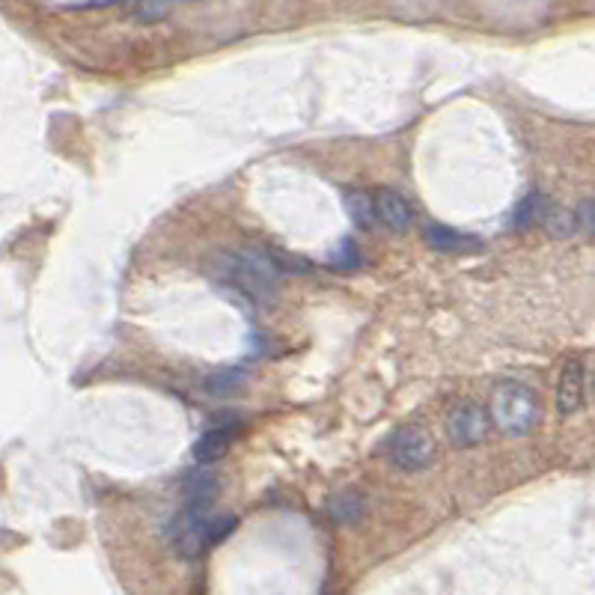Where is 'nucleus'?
Instances as JSON below:
<instances>
[{
    "instance_id": "nucleus-5",
    "label": "nucleus",
    "mask_w": 595,
    "mask_h": 595,
    "mask_svg": "<svg viewBox=\"0 0 595 595\" xmlns=\"http://www.w3.org/2000/svg\"><path fill=\"white\" fill-rule=\"evenodd\" d=\"M447 432L458 447H474L488 438V414L474 402H461L447 420Z\"/></svg>"
},
{
    "instance_id": "nucleus-16",
    "label": "nucleus",
    "mask_w": 595,
    "mask_h": 595,
    "mask_svg": "<svg viewBox=\"0 0 595 595\" xmlns=\"http://www.w3.org/2000/svg\"><path fill=\"white\" fill-rule=\"evenodd\" d=\"M173 4H131L128 13L140 18V22H161V18L170 15Z\"/></svg>"
},
{
    "instance_id": "nucleus-6",
    "label": "nucleus",
    "mask_w": 595,
    "mask_h": 595,
    "mask_svg": "<svg viewBox=\"0 0 595 595\" xmlns=\"http://www.w3.org/2000/svg\"><path fill=\"white\" fill-rule=\"evenodd\" d=\"M375 212H378V218H382L393 232H408V230H411V223H414L411 200L402 197L399 191H382V194H378Z\"/></svg>"
},
{
    "instance_id": "nucleus-14",
    "label": "nucleus",
    "mask_w": 595,
    "mask_h": 595,
    "mask_svg": "<svg viewBox=\"0 0 595 595\" xmlns=\"http://www.w3.org/2000/svg\"><path fill=\"white\" fill-rule=\"evenodd\" d=\"M345 206H348V214H352L354 227H361V230H369L375 223V218H378L375 200H369L366 194H361V191L345 194Z\"/></svg>"
},
{
    "instance_id": "nucleus-11",
    "label": "nucleus",
    "mask_w": 595,
    "mask_h": 595,
    "mask_svg": "<svg viewBox=\"0 0 595 595\" xmlns=\"http://www.w3.org/2000/svg\"><path fill=\"white\" fill-rule=\"evenodd\" d=\"M327 509H331V515L340 521V524H354V521H361L366 515V504H364V497L357 495V491L336 495Z\"/></svg>"
},
{
    "instance_id": "nucleus-8",
    "label": "nucleus",
    "mask_w": 595,
    "mask_h": 595,
    "mask_svg": "<svg viewBox=\"0 0 595 595\" xmlns=\"http://www.w3.org/2000/svg\"><path fill=\"white\" fill-rule=\"evenodd\" d=\"M583 402V366L581 361H569L560 369L557 382V408L560 414H574Z\"/></svg>"
},
{
    "instance_id": "nucleus-7",
    "label": "nucleus",
    "mask_w": 595,
    "mask_h": 595,
    "mask_svg": "<svg viewBox=\"0 0 595 595\" xmlns=\"http://www.w3.org/2000/svg\"><path fill=\"white\" fill-rule=\"evenodd\" d=\"M426 241L432 244L438 253H449V256H465V253L482 250V241L477 239V235L440 227V223H432V227L426 230Z\"/></svg>"
},
{
    "instance_id": "nucleus-3",
    "label": "nucleus",
    "mask_w": 595,
    "mask_h": 595,
    "mask_svg": "<svg viewBox=\"0 0 595 595\" xmlns=\"http://www.w3.org/2000/svg\"><path fill=\"white\" fill-rule=\"evenodd\" d=\"M227 265V280L241 286V289H250V292H265L271 289L274 280H277V265L271 262V253H260V250H244V253H235L223 260Z\"/></svg>"
},
{
    "instance_id": "nucleus-2",
    "label": "nucleus",
    "mask_w": 595,
    "mask_h": 595,
    "mask_svg": "<svg viewBox=\"0 0 595 595\" xmlns=\"http://www.w3.org/2000/svg\"><path fill=\"white\" fill-rule=\"evenodd\" d=\"M491 420L506 435H527L539 420V399L530 387L506 382L495 390L491 399Z\"/></svg>"
},
{
    "instance_id": "nucleus-1",
    "label": "nucleus",
    "mask_w": 595,
    "mask_h": 595,
    "mask_svg": "<svg viewBox=\"0 0 595 595\" xmlns=\"http://www.w3.org/2000/svg\"><path fill=\"white\" fill-rule=\"evenodd\" d=\"M239 524V518L232 515H214L209 506H184L167 524V542L176 557L182 560H197L203 551L218 545L230 536Z\"/></svg>"
},
{
    "instance_id": "nucleus-13",
    "label": "nucleus",
    "mask_w": 595,
    "mask_h": 595,
    "mask_svg": "<svg viewBox=\"0 0 595 595\" xmlns=\"http://www.w3.org/2000/svg\"><path fill=\"white\" fill-rule=\"evenodd\" d=\"M542 223H545V230L553 235V239H569V235H574V230H581L578 227V214L562 209V206H548Z\"/></svg>"
},
{
    "instance_id": "nucleus-9",
    "label": "nucleus",
    "mask_w": 595,
    "mask_h": 595,
    "mask_svg": "<svg viewBox=\"0 0 595 595\" xmlns=\"http://www.w3.org/2000/svg\"><path fill=\"white\" fill-rule=\"evenodd\" d=\"M232 435H235L232 426H214V429H209V432L200 435L197 444H194V458H197L200 465H212V461L223 458V456H227L230 444H232Z\"/></svg>"
},
{
    "instance_id": "nucleus-15",
    "label": "nucleus",
    "mask_w": 595,
    "mask_h": 595,
    "mask_svg": "<svg viewBox=\"0 0 595 595\" xmlns=\"http://www.w3.org/2000/svg\"><path fill=\"white\" fill-rule=\"evenodd\" d=\"M244 384V373L241 369H221V373H212L203 387H206V393L212 396H232L235 390H241Z\"/></svg>"
},
{
    "instance_id": "nucleus-19",
    "label": "nucleus",
    "mask_w": 595,
    "mask_h": 595,
    "mask_svg": "<svg viewBox=\"0 0 595 595\" xmlns=\"http://www.w3.org/2000/svg\"><path fill=\"white\" fill-rule=\"evenodd\" d=\"M45 9H57V13H99V9H110L114 4H42Z\"/></svg>"
},
{
    "instance_id": "nucleus-4",
    "label": "nucleus",
    "mask_w": 595,
    "mask_h": 595,
    "mask_svg": "<svg viewBox=\"0 0 595 595\" xmlns=\"http://www.w3.org/2000/svg\"><path fill=\"white\" fill-rule=\"evenodd\" d=\"M387 453L396 468L402 470H423L435 461V440L426 429L405 426L387 440Z\"/></svg>"
},
{
    "instance_id": "nucleus-12",
    "label": "nucleus",
    "mask_w": 595,
    "mask_h": 595,
    "mask_svg": "<svg viewBox=\"0 0 595 595\" xmlns=\"http://www.w3.org/2000/svg\"><path fill=\"white\" fill-rule=\"evenodd\" d=\"M551 206V203L542 197V194H527L524 200H521V206L515 209V221H512V227L515 230H530L536 227V223H542V218H545V209Z\"/></svg>"
},
{
    "instance_id": "nucleus-18",
    "label": "nucleus",
    "mask_w": 595,
    "mask_h": 595,
    "mask_svg": "<svg viewBox=\"0 0 595 595\" xmlns=\"http://www.w3.org/2000/svg\"><path fill=\"white\" fill-rule=\"evenodd\" d=\"M574 214H578V227L583 232L595 235V200H583L578 209H574Z\"/></svg>"
},
{
    "instance_id": "nucleus-17",
    "label": "nucleus",
    "mask_w": 595,
    "mask_h": 595,
    "mask_svg": "<svg viewBox=\"0 0 595 595\" xmlns=\"http://www.w3.org/2000/svg\"><path fill=\"white\" fill-rule=\"evenodd\" d=\"M357 248H354V241H343L340 244V253H334L331 256V265L334 269H343V271H352V269H357L361 265V260H357Z\"/></svg>"
},
{
    "instance_id": "nucleus-10",
    "label": "nucleus",
    "mask_w": 595,
    "mask_h": 595,
    "mask_svg": "<svg viewBox=\"0 0 595 595\" xmlns=\"http://www.w3.org/2000/svg\"><path fill=\"white\" fill-rule=\"evenodd\" d=\"M221 491V482L214 474H206V470H191L184 477V495H188L191 506H209Z\"/></svg>"
}]
</instances>
